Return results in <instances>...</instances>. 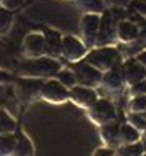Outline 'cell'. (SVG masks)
Here are the masks:
<instances>
[{
  "label": "cell",
  "instance_id": "2",
  "mask_svg": "<svg viewBox=\"0 0 146 156\" xmlns=\"http://www.w3.org/2000/svg\"><path fill=\"white\" fill-rule=\"evenodd\" d=\"M84 59L89 64H92L94 67L102 70V72H107L108 69L116 66L117 62H121V53H119V49L114 48L113 45L94 46L87 51Z\"/></svg>",
  "mask_w": 146,
  "mask_h": 156
},
{
  "label": "cell",
  "instance_id": "1",
  "mask_svg": "<svg viewBox=\"0 0 146 156\" xmlns=\"http://www.w3.org/2000/svg\"><path fill=\"white\" fill-rule=\"evenodd\" d=\"M62 69L59 59L49 58V56H40V58H27V61L19 64V73L25 76L35 78H53Z\"/></svg>",
  "mask_w": 146,
  "mask_h": 156
},
{
  "label": "cell",
  "instance_id": "4",
  "mask_svg": "<svg viewBox=\"0 0 146 156\" xmlns=\"http://www.w3.org/2000/svg\"><path fill=\"white\" fill-rule=\"evenodd\" d=\"M87 116L94 124L103 126L107 123L116 121L117 119V112H116L114 104L111 102L110 99H105V97L100 99L99 97L91 107L87 108Z\"/></svg>",
  "mask_w": 146,
  "mask_h": 156
},
{
  "label": "cell",
  "instance_id": "31",
  "mask_svg": "<svg viewBox=\"0 0 146 156\" xmlns=\"http://www.w3.org/2000/svg\"><path fill=\"white\" fill-rule=\"evenodd\" d=\"M15 78L11 76V73L10 72H6V70H2L0 69V86H3V84H8V83H11Z\"/></svg>",
  "mask_w": 146,
  "mask_h": 156
},
{
  "label": "cell",
  "instance_id": "24",
  "mask_svg": "<svg viewBox=\"0 0 146 156\" xmlns=\"http://www.w3.org/2000/svg\"><path fill=\"white\" fill-rule=\"evenodd\" d=\"M56 78L64 84V86H67L68 89L73 88L76 84V75L72 69H60L57 73H56Z\"/></svg>",
  "mask_w": 146,
  "mask_h": 156
},
{
  "label": "cell",
  "instance_id": "36",
  "mask_svg": "<svg viewBox=\"0 0 146 156\" xmlns=\"http://www.w3.org/2000/svg\"><path fill=\"white\" fill-rule=\"evenodd\" d=\"M144 80H146V78H144Z\"/></svg>",
  "mask_w": 146,
  "mask_h": 156
},
{
  "label": "cell",
  "instance_id": "7",
  "mask_svg": "<svg viewBox=\"0 0 146 156\" xmlns=\"http://www.w3.org/2000/svg\"><path fill=\"white\" fill-rule=\"evenodd\" d=\"M116 24L117 21L114 19V13L111 10H103L100 13V26H99V35H97V43L95 46H107L113 45L116 38Z\"/></svg>",
  "mask_w": 146,
  "mask_h": 156
},
{
  "label": "cell",
  "instance_id": "27",
  "mask_svg": "<svg viewBox=\"0 0 146 156\" xmlns=\"http://www.w3.org/2000/svg\"><path fill=\"white\" fill-rule=\"evenodd\" d=\"M127 8L140 15L141 18H146V0H130Z\"/></svg>",
  "mask_w": 146,
  "mask_h": 156
},
{
  "label": "cell",
  "instance_id": "22",
  "mask_svg": "<svg viewBox=\"0 0 146 156\" xmlns=\"http://www.w3.org/2000/svg\"><path fill=\"white\" fill-rule=\"evenodd\" d=\"M13 21H15V15L11 10H6L5 6L0 5V35H6L10 32Z\"/></svg>",
  "mask_w": 146,
  "mask_h": 156
},
{
  "label": "cell",
  "instance_id": "33",
  "mask_svg": "<svg viewBox=\"0 0 146 156\" xmlns=\"http://www.w3.org/2000/svg\"><path fill=\"white\" fill-rule=\"evenodd\" d=\"M108 2L113 6H116V8H126V6H129L130 0H108Z\"/></svg>",
  "mask_w": 146,
  "mask_h": 156
},
{
  "label": "cell",
  "instance_id": "12",
  "mask_svg": "<svg viewBox=\"0 0 146 156\" xmlns=\"http://www.w3.org/2000/svg\"><path fill=\"white\" fill-rule=\"evenodd\" d=\"M22 53L25 58H40L45 56V35L41 32H30L24 37Z\"/></svg>",
  "mask_w": 146,
  "mask_h": 156
},
{
  "label": "cell",
  "instance_id": "14",
  "mask_svg": "<svg viewBox=\"0 0 146 156\" xmlns=\"http://www.w3.org/2000/svg\"><path fill=\"white\" fill-rule=\"evenodd\" d=\"M140 35V26L132 19H122L116 24V38L121 43H134Z\"/></svg>",
  "mask_w": 146,
  "mask_h": 156
},
{
  "label": "cell",
  "instance_id": "35",
  "mask_svg": "<svg viewBox=\"0 0 146 156\" xmlns=\"http://www.w3.org/2000/svg\"><path fill=\"white\" fill-rule=\"evenodd\" d=\"M144 115H146V110H144Z\"/></svg>",
  "mask_w": 146,
  "mask_h": 156
},
{
  "label": "cell",
  "instance_id": "15",
  "mask_svg": "<svg viewBox=\"0 0 146 156\" xmlns=\"http://www.w3.org/2000/svg\"><path fill=\"white\" fill-rule=\"evenodd\" d=\"M45 54L54 59L62 58V35L59 30L54 29H45Z\"/></svg>",
  "mask_w": 146,
  "mask_h": 156
},
{
  "label": "cell",
  "instance_id": "8",
  "mask_svg": "<svg viewBox=\"0 0 146 156\" xmlns=\"http://www.w3.org/2000/svg\"><path fill=\"white\" fill-rule=\"evenodd\" d=\"M99 26H100V15L99 13H84L81 16V21H80L81 40L89 49L94 48L97 43Z\"/></svg>",
  "mask_w": 146,
  "mask_h": 156
},
{
  "label": "cell",
  "instance_id": "18",
  "mask_svg": "<svg viewBox=\"0 0 146 156\" xmlns=\"http://www.w3.org/2000/svg\"><path fill=\"white\" fill-rule=\"evenodd\" d=\"M119 139H121V145L122 144H134V142H138L141 139V131H138L130 123H122L121 129H119Z\"/></svg>",
  "mask_w": 146,
  "mask_h": 156
},
{
  "label": "cell",
  "instance_id": "16",
  "mask_svg": "<svg viewBox=\"0 0 146 156\" xmlns=\"http://www.w3.org/2000/svg\"><path fill=\"white\" fill-rule=\"evenodd\" d=\"M119 129H121V124L116 121H111V123H107L100 126V137L102 140L105 142L107 147H111V148H116L121 145V139H119Z\"/></svg>",
  "mask_w": 146,
  "mask_h": 156
},
{
  "label": "cell",
  "instance_id": "23",
  "mask_svg": "<svg viewBox=\"0 0 146 156\" xmlns=\"http://www.w3.org/2000/svg\"><path fill=\"white\" fill-rule=\"evenodd\" d=\"M83 10L86 13H100L105 10V0H76Z\"/></svg>",
  "mask_w": 146,
  "mask_h": 156
},
{
  "label": "cell",
  "instance_id": "32",
  "mask_svg": "<svg viewBox=\"0 0 146 156\" xmlns=\"http://www.w3.org/2000/svg\"><path fill=\"white\" fill-rule=\"evenodd\" d=\"M137 41L141 46H146V21L143 23V26H140V35H138Z\"/></svg>",
  "mask_w": 146,
  "mask_h": 156
},
{
  "label": "cell",
  "instance_id": "9",
  "mask_svg": "<svg viewBox=\"0 0 146 156\" xmlns=\"http://www.w3.org/2000/svg\"><path fill=\"white\" fill-rule=\"evenodd\" d=\"M89 48L83 43L81 38L75 35H64L62 37V58L68 62H76L86 58Z\"/></svg>",
  "mask_w": 146,
  "mask_h": 156
},
{
  "label": "cell",
  "instance_id": "29",
  "mask_svg": "<svg viewBox=\"0 0 146 156\" xmlns=\"http://www.w3.org/2000/svg\"><path fill=\"white\" fill-rule=\"evenodd\" d=\"M22 3H24V0H0V5L5 6L6 10H11V11L18 10Z\"/></svg>",
  "mask_w": 146,
  "mask_h": 156
},
{
  "label": "cell",
  "instance_id": "34",
  "mask_svg": "<svg viewBox=\"0 0 146 156\" xmlns=\"http://www.w3.org/2000/svg\"><path fill=\"white\" fill-rule=\"evenodd\" d=\"M135 58H137V59H138V62H140L141 66L146 69V49H141V51H138Z\"/></svg>",
  "mask_w": 146,
  "mask_h": 156
},
{
  "label": "cell",
  "instance_id": "28",
  "mask_svg": "<svg viewBox=\"0 0 146 156\" xmlns=\"http://www.w3.org/2000/svg\"><path fill=\"white\" fill-rule=\"evenodd\" d=\"M140 94H146V80L130 84V96H140Z\"/></svg>",
  "mask_w": 146,
  "mask_h": 156
},
{
  "label": "cell",
  "instance_id": "6",
  "mask_svg": "<svg viewBox=\"0 0 146 156\" xmlns=\"http://www.w3.org/2000/svg\"><path fill=\"white\" fill-rule=\"evenodd\" d=\"M68 91L70 89L64 86L56 76H53L43 81V86H41V91H40V99H43V101L49 104H64L70 97Z\"/></svg>",
  "mask_w": 146,
  "mask_h": 156
},
{
  "label": "cell",
  "instance_id": "30",
  "mask_svg": "<svg viewBox=\"0 0 146 156\" xmlns=\"http://www.w3.org/2000/svg\"><path fill=\"white\" fill-rule=\"evenodd\" d=\"M95 156H114L116 154V150L111 147H102V148H97L94 151Z\"/></svg>",
  "mask_w": 146,
  "mask_h": 156
},
{
  "label": "cell",
  "instance_id": "21",
  "mask_svg": "<svg viewBox=\"0 0 146 156\" xmlns=\"http://www.w3.org/2000/svg\"><path fill=\"white\" fill-rule=\"evenodd\" d=\"M16 131V121L5 108H0V136Z\"/></svg>",
  "mask_w": 146,
  "mask_h": 156
},
{
  "label": "cell",
  "instance_id": "26",
  "mask_svg": "<svg viewBox=\"0 0 146 156\" xmlns=\"http://www.w3.org/2000/svg\"><path fill=\"white\" fill-rule=\"evenodd\" d=\"M146 110V94L132 96L129 102V112H144Z\"/></svg>",
  "mask_w": 146,
  "mask_h": 156
},
{
  "label": "cell",
  "instance_id": "11",
  "mask_svg": "<svg viewBox=\"0 0 146 156\" xmlns=\"http://www.w3.org/2000/svg\"><path fill=\"white\" fill-rule=\"evenodd\" d=\"M68 93H70L68 101H72L75 105H78L81 108H86V110L99 99L97 91L91 86H84V84H75L73 88H70Z\"/></svg>",
  "mask_w": 146,
  "mask_h": 156
},
{
  "label": "cell",
  "instance_id": "25",
  "mask_svg": "<svg viewBox=\"0 0 146 156\" xmlns=\"http://www.w3.org/2000/svg\"><path fill=\"white\" fill-rule=\"evenodd\" d=\"M127 123H130L132 126H135L138 131L143 132L146 129V115H144V112H129Z\"/></svg>",
  "mask_w": 146,
  "mask_h": 156
},
{
  "label": "cell",
  "instance_id": "10",
  "mask_svg": "<svg viewBox=\"0 0 146 156\" xmlns=\"http://www.w3.org/2000/svg\"><path fill=\"white\" fill-rule=\"evenodd\" d=\"M121 64L122 62H117L116 66L108 69L107 72H103V76H102L100 84L103 86V89H107L111 94H119L124 89V86H126V80H124V75H122Z\"/></svg>",
  "mask_w": 146,
  "mask_h": 156
},
{
  "label": "cell",
  "instance_id": "5",
  "mask_svg": "<svg viewBox=\"0 0 146 156\" xmlns=\"http://www.w3.org/2000/svg\"><path fill=\"white\" fill-rule=\"evenodd\" d=\"M72 64V70L76 75V84H84V86H99L102 83V76L103 72L99 70L97 67H94L92 64H89L86 59L76 61V62H70Z\"/></svg>",
  "mask_w": 146,
  "mask_h": 156
},
{
  "label": "cell",
  "instance_id": "20",
  "mask_svg": "<svg viewBox=\"0 0 146 156\" xmlns=\"http://www.w3.org/2000/svg\"><path fill=\"white\" fill-rule=\"evenodd\" d=\"M144 153V144H141L140 140L134 142V144H122L116 148V154L122 156H140Z\"/></svg>",
  "mask_w": 146,
  "mask_h": 156
},
{
  "label": "cell",
  "instance_id": "3",
  "mask_svg": "<svg viewBox=\"0 0 146 156\" xmlns=\"http://www.w3.org/2000/svg\"><path fill=\"white\" fill-rule=\"evenodd\" d=\"M15 81V94L22 104H30L32 101L40 97V91L43 86V78L35 76H25L21 75Z\"/></svg>",
  "mask_w": 146,
  "mask_h": 156
},
{
  "label": "cell",
  "instance_id": "19",
  "mask_svg": "<svg viewBox=\"0 0 146 156\" xmlns=\"http://www.w3.org/2000/svg\"><path fill=\"white\" fill-rule=\"evenodd\" d=\"M16 147V134L8 132L0 136V156H11L15 154Z\"/></svg>",
  "mask_w": 146,
  "mask_h": 156
},
{
  "label": "cell",
  "instance_id": "17",
  "mask_svg": "<svg viewBox=\"0 0 146 156\" xmlns=\"http://www.w3.org/2000/svg\"><path fill=\"white\" fill-rule=\"evenodd\" d=\"M35 153L32 140L25 136L22 131H19L16 134V147H15V154L18 156H30Z\"/></svg>",
  "mask_w": 146,
  "mask_h": 156
},
{
  "label": "cell",
  "instance_id": "13",
  "mask_svg": "<svg viewBox=\"0 0 146 156\" xmlns=\"http://www.w3.org/2000/svg\"><path fill=\"white\" fill-rule=\"evenodd\" d=\"M121 67H122V75L127 86L135 84L146 78V69L138 62L137 58H129L127 61H124L121 64Z\"/></svg>",
  "mask_w": 146,
  "mask_h": 156
}]
</instances>
